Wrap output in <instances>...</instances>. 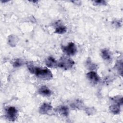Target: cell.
I'll return each instance as SVG.
<instances>
[{
    "instance_id": "5bb4252c",
    "label": "cell",
    "mask_w": 123,
    "mask_h": 123,
    "mask_svg": "<svg viewBox=\"0 0 123 123\" xmlns=\"http://www.w3.org/2000/svg\"><path fill=\"white\" fill-rule=\"evenodd\" d=\"M105 1L103 0H98V1H96L95 3H96L97 4H103L104 3Z\"/></svg>"
},
{
    "instance_id": "ba28073f",
    "label": "cell",
    "mask_w": 123,
    "mask_h": 123,
    "mask_svg": "<svg viewBox=\"0 0 123 123\" xmlns=\"http://www.w3.org/2000/svg\"><path fill=\"white\" fill-rule=\"evenodd\" d=\"M46 64L49 67H55L58 65V63L52 57H49L46 61Z\"/></svg>"
},
{
    "instance_id": "52a82bcc",
    "label": "cell",
    "mask_w": 123,
    "mask_h": 123,
    "mask_svg": "<svg viewBox=\"0 0 123 123\" xmlns=\"http://www.w3.org/2000/svg\"><path fill=\"white\" fill-rule=\"evenodd\" d=\"M38 93L44 96H49L51 94L50 90L46 86H42L40 87L38 90Z\"/></svg>"
},
{
    "instance_id": "8992f818",
    "label": "cell",
    "mask_w": 123,
    "mask_h": 123,
    "mask_svg": "<svg viewBox=\"0 0 123 123\" xmlns=\"http://www.w3.org/2000/svg\"><path fill=\"white\" fill-rule=\"evenodd\" d=\"M51 108H52V107L49 104L45 103H43L41 105V106L40 107L39 112L41 114H45L47 112H48V111L51 110Z\"/></svg>"
},
{
    "instance_id": "30bf717a",
    "label": "cell",
    "mask_w": 123,
    "mask_h": 123,
    "mask_svg": "<svg viewBox=\"0 0 123 123\" xmlns=\"http://www.w3.org/2000/svg\"><path fill=\"white\" fill-rule=\"evenodd\" d=\"M57 111L61 114L64 116H67L68 114V109L66 106H61L57 109Z\"/></svg>"
},
{
    "instance_id": "277c9868",
    "label": "cell",
    "mask_w": 123,
    "mask_h": 123,
    "mask_svg": "<svg viewBox=\"0 0 123 123\" xmlns=\"http://www.w3.org/2000/svg\"><path fill=\"white\" fill-rule=\"evenodd\" d=\"M63 51L68 55H74L76 52L75 45L73 42H70L67 46L62 48Z\"/></svg>"
},
{
    "instance_id": "4fadbf2b",
    "label": "cell",
    "mask_w": 123,
    "mask_h": 123,
    "mask_svg": "<svg viewBox=\"0 0 123 123\" xmlns=\"http://www.w3.org/2000/svg\"><path fill=\"white\" fill-rule=\"evenodd\" d=\"M21 65V62H20L19 60H18V61H16V62H15L13 64V66L15 67L19 66Z\"/></svg>"
},
{
    "instance_id": "6da1fadb",
    "label": "cell",
    "mask_w": 123,
    "mask_h": 123,
    "mask_svg": "<svg viewBox=\"0 0 123 123\" xmlns=\"http://www.w3.org/2000/svg\"><path fill=\"white\" fill-rule=\"evenodd\" d=\"M28 68L31 73L34 74L37 77L41 79L49 80L52 77V74L48 69L34 67L32 64H29Z\"/></svg>"
},
{
    "instance_id": "8fae6325",
    "label": "cell",
    "mask_w": 123,
    "mask_h": 123,
    "mask_svg": "<svg viewBox=\"0 0 123 123\" xmlns=\"http://www.w3.org/2000/svg\"><path fill=\"white\" fill-rule=\"evenodd\" d=\"M111 111L114 114H117L120 111V106L119 104L113 105L110 107Z\"/></svg>"
},
{
    "instance_id": "3957f363",
    "label": "cell",
    "mask_w": 123,
    "mask_h": 123,
    "mask_svg": "<svg viewBox=\"0 0 123 123\" xmlns=\"http://www.w3.org/2000/svg\"><path fill=\"white\" fill-rule=\"evenodd\" d=\"M6 116L7 118L12 121H13L16 118L17 111L14 107H8L6 109Z\"/></svg>"
},
{
    "instance_id": "9c48e42d",
    "label": "cell",
    "mask_w": 123,
    "mask_h": 123,
    "mask_svg": "<svg viewBox=\"0 0 123 123\" xmlns=\"http://www.w3.org/2000/svg\"><path fill=\"white\" fill-rule=\"evenodd\" d=\"M101 56L104 60L109 61L111 59V54L107 49H103L101 50Z\"/></svg>"
},
{
    "instance_id": "7c38bea8",
    "label": "cell",
    "mask_w": 123,
    "mask_h": 123,
    "mask_svg": "<svg viewBox=\"0 0 123 123\" xmlns=\"http://www.w3.org/2000/svg\"><path fill=\"white\" fill-rule=\"evenodd\" d=\"M66 31V28L65 26L63 25H59L58 26L55 30V32L57 34H62L64 33Z\"/></svg>"
},
{
    "instance_id": "5b68a950",
    "label": "cell",
    "mask_w": 123,
    "mask_h": 123,
    "mask_svg": "<svg viewBox=\"0 0 123 123\" xmlns=\"http://www.w3.org/2000/svg\"><path fill=\"white\" fill-rule=\"evenodd\" d=\"M88 79L93 84H97L99 79V76L95 72L91 71L87 74L86 75Z\"/></svg>"
},
{
    "instance_id": "7a4b0ae2",
    "label": "cell",
    "mask_w": 123,
    "mask_h": 123,
    "mask_svg": "<svg viewBox=\"0 0 123 123\" xmlns=\"http://www.w3.org/2000/svg\"><path fill=\"white\" fill-rule=\"evenodd\" d=\"M74 64V62L71 59L68 57H62L58 63V66L61 68L67 70L71 68Z\"/></svg>"
}]
</instances>
